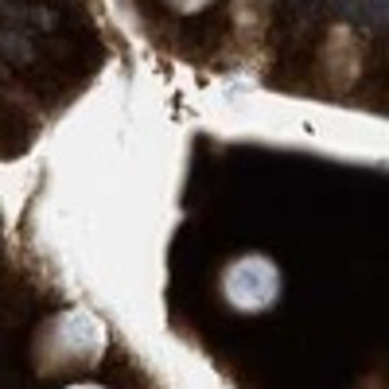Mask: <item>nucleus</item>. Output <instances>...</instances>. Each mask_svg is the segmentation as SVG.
I'll list each match as a JSON object with an SVG mask.
<instances>
[{
  "label": "nucleus",
  "mask_w": 389,
  "mask_h": 389,
  "mask_svg": "<svg viewBox=\"0 0 389 389\" xmlns=\"http://www.w3.org/2000/svg\"><path fill=\"white\" fill-rule=\"evenodd\" d=\"M0 51H8V58H16V63H24L28 58V43L16 35H0Z\"/></svg>",
  "instance_id": "f257e3e1"
}]
</instances>
